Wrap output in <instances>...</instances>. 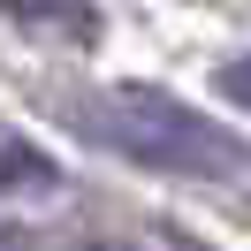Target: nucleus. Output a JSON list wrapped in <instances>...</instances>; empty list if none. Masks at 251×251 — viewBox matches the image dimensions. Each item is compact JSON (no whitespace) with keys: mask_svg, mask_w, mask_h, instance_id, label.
Returning <instances> with one entry per match:
<instances>
[{"mask_svg":"<svg viewBox=\"0 0 251 251\" xmlns=\"http://www.w3.org/2000/svg\"><path fill=\"white\" fill-rule=\"evenodd\" d=\"M221 92H228L236 107H251V61H228V69H221Z\"/></svg>","mask_w":251,"mask_h":251,"instance_id":"obj_4","label":"nucleus"},{"mask_svg":"<svg viewBox=\"0 0 251 251\" xmlns=\"http://www.w3.org/2000/svg\"><path fill=\"white\" fill-rule=\"evenodd\" d=\"M69 122L92 145L137 160L160 175H190V183H251V152L221 122H205L198 107H183L160 84H99L92 99H69Z\"/></svg>","mask_w":251,"mask_h":251,"instance_id":"obj_1","label":"nucleus"},{"mask_svg":"<svg viewBox=\"0 0 251 251\" xmlns=\"http://www.w3.org/2000/svg\"><path fill=\"white\" fill-rule=\"evenodd\" d=\"M8 16H16L23 31H69L76 46L99 38V8L92 0H8Z\"/></svg>","mask_w":251,"mask_h":251,"instance_id":"obj_2","label":"nucleus"},{"mask_svg":"<svg viewBox=\"0 0 251 251\" xmlns=\"http://www.w3.org/2000/svg\"><path fill=\"white\" fill-rule=\"evenodd\" d=\"M31 190H46V198H53V190H61V168H53V160H38L31 137H8V145H0V198L23 205Z\"/></svg>","mask_w":251,"mask_h":251,"instance_id":"obj_3","label":"nucleus"},{"mask_svg":"<svg viewBox=\"0 0 251 251\" xmlns=\"http://www.w3.org/2000/svg\"><path fill=\"white\" fill-rule=\"evenodd\" d=\"M92 251H137V244H92Z\"/></svg>","mask_w":251,"mask_h":251,"instance_id":"obj_5","label":"nucleus"}]
</instances>
